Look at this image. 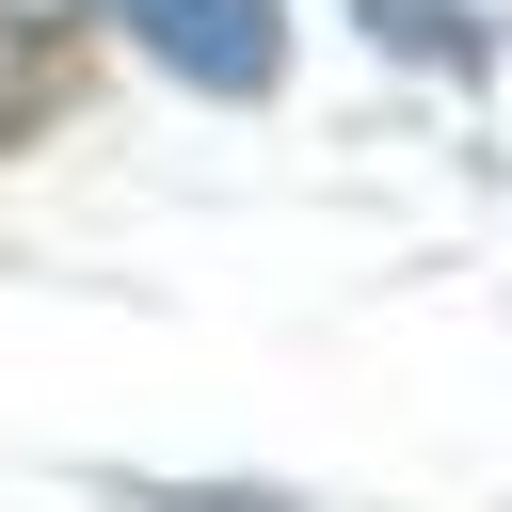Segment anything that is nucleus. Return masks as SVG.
<instances>
[{
	"label": "nucleus",
	"instance_id": "nucleus-2",
	"mask_svg": "<svg viewBox=\"0 0 512 512\" xmlns=\"http://www.w3.org/2000/svg\"><path fill=\"white\" fill-rule=\"evenodd\" d=\"M80 80V0H0V144H32Z\"/></svg>",
	"mask_w": 512,
	"mask_h": 512
},
{
	"label": "nucleus",
	"instance_id": "nucleus-1",
	"mask_svg": "<svg viewBox=\"0 0 512 512\" xmlns=\"http://www.w3.org/2000/svg\"><path fill=\"white\" fill-rule=\"evenodd\" d=\"M176 80H208V96H272V64H288V16L272 0H112Z\"/></svg>",
	"mask_w": 512,
	"mask_h": 512
}]
</instances>
